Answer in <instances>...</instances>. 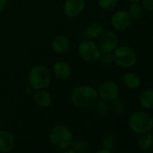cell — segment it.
I'll return each mask as SVG.
<instances>
[{"mask_svg": "<svg viewBox=\"0 0 153 153\" xmlns=\"http://www.w3.org/2000/svg\"><path fill=\"white\" fill-rule=\"evenodd\" d=\"M98 99L97 90L90 85H80L73 89L70 94L72 104L79 108H88Z\"/></svg>", "mask_w": 153, "mask_h": 153, "instance_id": "obj_1", "label": "cell"}, {"mask_svg": "<svg viewBox=\"0 0 153 153\" xmlns=\"http://www.w3.org/2000/svg\"><path fill=\"white\" fill-rule=\"evenodd\" d=\"M28 80L30 86L34 90L45 89L51 82V72L45 65H35L30 69Z\"/></svg>", "mask_w": 153, "mask_h": 153, "instance_id": "obj_2", "label": "cell"}, {"mask_svg": "<svg viewBox=\"0 0 153 153\" xmlns=\"http://www.w3.org/2000/svg\"><path fill=\"white\" fill-rule=\"evenodd\" d=\"M128 124L131 131L136 134L148 133L152 131V117L145 111H137L131 114Z\"/></svg>", "mask_w": 153, "mask_h": 153, "instance_id": "obj_3", "label": "cell"}, {"mask_svg": "<svg viewBox=\"0 0 153 153\" xmlns=\"http://www.w3.org/2000/svg\"><path fill=\"white\" fill-rule=\"evenodd\" d=\"M114 63L123 68H131L134 67L138 61V56L134 49L128 45H118L113 51Z\"/></svg>", "mask_w": 153, "mask_h": 153, "instance_id": "obj_4", "label": "cell"}, {"mask_svg": "<svg viewBox=\"0 0 153 153\" xmlns=\"http://www.w3.org/2000/svg\"><path fill=\"white\" fill-rule=\"evenodd\" d=\"M50 140L58 149H65L71 146L73 141V134L67 126L57 124L52 127L50 131Z\"/></svg>", "mask_w": 153, "mask_h": 153, "instance_id": "obj_5", "label": "cell"}, {"mask_svg": "<svg viewBox=\"0 0 153 153\" xmlns=\"http://www.w3.org/2000/svg\"><path fill=\"white\" fill-rule=\"evenodd\" d=\"M78 52L79 57L86 62L95 63L98 61L101 55V51L98 48L97 43L93 40L84 39L78 47Z\"/></svg>", "mask_w": 153, "mask_h": 153, "instance_id": "obj_6", "label": "cell"}, {"mask_svg": "<svg viewBox=\"0 0 153 153\" xmlns=\"http://www.w3.org/2000/svg\"><path fill=\"white\" fill-rule=\"evenodd\" d=\"M97 90L98 97L101 99L112 103L113 101L119 98L120 96V88L119 86L112 80H105L99 86Z\"/></svg>", "mask_w": 153, "mask_h": 153, "instance_id": "obj_7", "label": "cell"}, {"mask_svg": "<svg viewBox=\"0 0 153 153\" xmlns=\"http://www.w3.org/2000/svg\"><path fill=\"white\" fill-rule=\"evenodd\" d=\"M132 19L131 18L127 10L119 9L114 13L111 17V25L116 32H125L131 25Z\"/></svg>", "mask_w": 153, "mask_h": 153, "instance_id": "obj_8", "label": "cell"}, {"mask_svg": "<svg viewBox=\"0 0 153 153\" xmlns=\"http://www.w3.org/2000/svg\"><path fill=\"white\" fill-rule=\"evenodd\" d=\"M119 44V38L114 31L109 30L103 32L98 38V48L101 52H113Z\"/></svg>", "mask_w": 153, "mask_h": 153, "instance_id": "obj_9", "label": "cell"}, {"mask_svg": "<svg viewBox=\"0 0 153 153\" xmlns=\"http://www.w3.org/2000/svg\"><path fill=\"white\" fill-rule=\"evenodd\" d=\"M63 12L69 18L79 16L85 9L84 0H65L63 4Z\"/></svg>", "mask_w": 153, "mask_h": 153, "instance_id": "obj_10", "label": "cell"}, {"mask_svg": "<svg viewBox=\"0 0 153 153\" xmlns=\"http://www.w3.org/2000/svg\"><path fill=\"white\" fill-rule=\"evenodd\" d=\"M52 73L59 80H68L72 75V68L66 61H57L52 67Z\"/></svg>", "mask_w": 153, "mask_h": 153, "instance_id": "obj_11", "label": "cell"}, {"mask_svg": "<svg viewBox=\"0 0 153 153\" xmlns=\"http://www.w3.org/2000/svg\"><path fill=\"white\" fill-rule=\"evenodd\" d=\"M51 48L55 53L63 54L69 50L70 40L64 34H59L52 39L51 42Z\"/></svg>", "mask_w": 153, "mask_h": 153, "instance_id": "obj_12", "label": "cell"}, {"mask_svg": "<svg viewBox=\"0 0 153 153\" xmlns=\"http://www.w3.org/2000/svg\"><path fill=\"white\" fill-rule=\"evenodd\" d=\"M15 144V137L10 131L0 130V151L9 152L14 149Z\"/></svg>", "mask_w": 153, "mask_h": 153, "instance_id": "obj_13", "label": "cell"}, {"mask_svg": "<svg viewBox=\"0 0 153 153\" xmlns=\"http://www.w3.org/2000/svg\"><path fill=\"white\" fill-rule=\"evenodd\" d=\"M33 101L41 108H47L51 105L52 98L51 94L45 89H39L33 92Z\"/></svg>", "mask_w": 153, "mask_h": 153, "instance_id": "obj_14", "label": "cell"}, {"mask_svg": "<svg viewBox=\"0 0 153 153\" xmlns=\"http://www.w3.org/2000/svg\"><path fill=\"white\" fill-rule=\"evenodd\" d=\"M103 32H104L103 25L99 22H91L90 24L88 25V26L84 31V37L85 39L95 41L100 37Z\"/></svg>", "mask_w": 153, "mask_h": 153, "instance_id": "obj_15", "label": "cell"}, {"mask_svg": "<svg viewBox=\"0 0 153 153\" xmlns=\"http://www.w3.org/2000/svg\"><path fill=\"white\" fill-rule=\"evenodd\" d=\"M122 82L123 86L129 89L134 90L140 88L141 86V79L134 72H127L123 76Z\"/></svg>", "mask_w": 153, "mask_h": 153, "instance_id": "obj_16", "label": "cell"}, {"mask_svg": "<svg viewBox=\"0 0 153 153\" xmlns=\"http://www.w3.org/2000/svg\"><path fill=\"white\" fill-rule=\"evenodd\" d=\"M139 104L145 110H153V88H147L140 92Z\"/></svg>", "mask_w": 153, "mask_h": 153, "instance_id": "obj_17", "label": "cell"}, {"mask_svg": "<svg viewBox=\"0 0 153 153\" xmlns=\"http://www.w3.org/2000/svg\"><path fill=\"white\" fill-rule=\"evenodd\" d=\"M153 146V136L148 132L140 134L138 140H137V147L141 151H148Z\"/></svg>", "mask_w": 153, "mask_h": 153, "instance_id": "obj_18", "label": "cell"}, {"mask_svg": "<svg viewBox=\"0 0 153 153\" xmlns=\"http://www.w3.org/2000/svg\"><path fill=\"white\" fill-rule=\"evenodd\" d=\"M144 9L140 3H132L129 7L128 13L132 20H139L144 16Z\"/></svg>", "mask_w": 153, "mask_h": 153, "instance_id": "obj_19", "label": "cell"}, {"mask_svg": "<svg viewBox=\"0 0 153 153\" xmlns=\"http://www.w3.org/2000/svg\"><path fill=\"white\" fill-rule=\"evenodd\" d=\"M93 106H95V111H96L97 114L98 116H101V117L105 116L108 114L109 108H110L108 102H106L101 98L97 99V101L95 103V105Z\"/></svg>", "mask_w": 153, "mask_h": 153, "instance_id": "obj_20", "label": "cell"}, {"mask_svg": "<svg viewBox=\"0 0 153 153\" xmlns=\"http://www.w3.org/2000/svg\"><path fill=\"white\" fill-rule=\"evenodd\" d=\"M119 4V0H97L98 7L105 12L114 10Z\"/></svg>", "mask_w": 153, "mask_h": 153, "instance_id": "obj_21", "label": "cell"}, {"mask_svg": "<svg viewBox=\"0 0 153 153\" xmlns=\"http://www.w3.org/2000/svg\"><path fill=\"white\" fill-rule=\"evenodd\" d=\"M72 149L76 153H85L88 150V143L83 140H76L72 141Z\"/></svg>", "mask_w": 153, "mask_h": 153, "instance_id": "obj_22", "label": "cell"}, {"mask_svg": "<svg viewBox=\"0 0 153 153\" xmlns=\"http://www.w3.org/2000/svg\"><path fill=\"white\" fill-rule=\"evenodd\" d=\"M115 137L113 134H105L101 141V145L103 147V149H112L114 145H115Z\"/></svg>", "mask_w": 153, "mask_h": 153, "instance_id": "obj_23", "label": "cell"}, {"mask_svg": "<svg viewBox=\"0 0 153 153\" xmlns=\"http://www.w3.org/2000/svg\"><path fill=\"white\" fill-rule=\"evenodd\" d=\"M112 109L117 114H123L125 111V104L123 100L117 98L116 100L112 102Z\"/></svg>", "mask_w": 153, "mask_h": 153, "instance_id": "obj_24", "label": "cell"}, {"mask_svg": "<svg viewBox=\"0 0 153 153\" xmlns=\"http://www.w3.org/2000/svg\"><path fill=\"white\" fill-rule=\"evenodd\" d=\"M98 61H100L105 66L112 65L113 63H114L113 52H101Z\"/></svg>", "mask_w": 153, "mask_h": 153, "instance_id": "obj_25", "label": "cell"}, {"mask_svg": "<svg viewBox=\"0 0 153 153\" xmlns=\"http://www.w3.org/2000/svg\"><path fill=\"white\" fill-rule=\"evenodd\" d=\"M140 5L142 6L144 11L153 13V0H141Z\"/></svg>", "mask_w": 153, "mask_h": 153, "instance_id": "obj_26", "label": "cell"}, {"mask_svg": "<svg viewBox=\"0 0 153 153\" xmlns=\"http://www.w3.org/2000/svg\"><path fill=\"white\" fill-rule=\"evenodd\" d=\"M7 4H8V0H0V14L6 10Z\"/></svg>", "mask_w": 153, "mask_h": 153, "instance_id": "obj_27", "label": "cell"}, {"mask_svg": "<svg viewBox=\"0 0 153 153\" xmlns=\"http://www.w3.org/2000/svg\"><path fill=\"white\" fill-rule=\"evenodd\" d=\"M96 153H113V152H112V150H110V149H101L97 150Z\"/></svg>", "mask_w": 153, "mask_h": 153, "instance_id": "obj_28", "label": "cell"}, {"mask_svg": "<svg viewBox=\"0 0 153 153\" xmlns=\"http://www.w3.org/2000/svg\"><path fill=\"white\" fill-rule=\"evenodd\" d=\"M62 153H76V152L75 150H73L72 149H65Z\"/></svg>", "mask_w": 153, "mask_h": 153, "instance_id": "obj_29", "label": "cell"}, {"mask_svg": "<svg viewBox=\"0 0 153 153\" xmlns=\"http://www.w3.org/2000/svg\"><path fill=\"white\" fill-rule=\"evenodd\" d=\"M127 1H128L129 3L132 4V3H140L141 0H127Z\"/></svg>", "mask_w": 153, "mask_h": 153, "instance_id": "obj_30", "label": "cell"}, {"mask_svg": "<svg viewBox=\"0 0 153 153\" xmlns=\"http://www.w3.org/2000/svg\"><path fill=\"white\" fill-rule=\"evenodd\" d=\"M1 127H2V119L0 118V129H1Z\"/></svg>", "mask_w": 153, "mask_h": 153, "instance_id": "obj_31", "label": "cell"}, {"mask_svg": "<svg viewBox=\"0 0 153 153\" xmlns=\"http://www.w3.org/2000/svg\"><path fill=\"white\" fill-rule=\"evenodd\" d=\"M152 130H153V117H152Z\"/></svg>", "mask_w": 153, "mask_h": 153, "instance_id": "obj_32", "label": "cell"}, {"mask_svg": "<svg viewBox=\"0 0 153 153\" xmlns=\"http://www.w3.org/2000/svg\"><path fill=\"white\" fill-rule=\"evenodd\" d=\"M151 42H152V45H153V37H152V41H151Z\"/></svg>", "mask_w": 153, "mask_h": 153, "instance_id": "obj_33", "label": "cell"}]
</instances>
